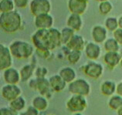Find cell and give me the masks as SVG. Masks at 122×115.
<instances>
[{
	"label": "cell",
	"mask_w": 122,
	"mask_h": 115,
	"mask_svg": "<svg viewBox=\"0 0 122 115\" xmlns=\"http://www.w3.org/2000/svg\"><path fill=\"white\" fill-rule=\"evenodd\" d=\"M31 39L36 50L52 51L63 45L60 31L53 27L49 30H37Z\"/></svg>",
	"instance_id": "6da1fadb"
},
{
	"label": "cell",
	"mask_w": 122,
	"mask_h": 115,
	"mask_svg": "<svg viewBox=\"0 0 122 115\" xmlns=\"http://www.w3.org/2000/svg\"><path fill=\"white\" fill-rule=\"evenodd\" d=\"M22 24V16L16 10L0 14V28L5 33H16L21 29Z\"/></svg>",
	"instance_id": "7a4b0ae2"
},
{
	"label": "cell",
	"mask_w": 122,
	"mask_h": 115,
	"mask_svg": "<svg viewBox=\"0 0 122 115\" xmlns=\"http://www.w3.org/2000/svg\"><path fill=\"white\" fill-rule=\"evenodd\" d=\"M9 47L12 56L18 60L30 58L33 56L36 49L33 44L23 40H15Z\"/></svg>",
	"instance_id": "3957f363"
},
{
	"label": "cell",
	"mask_w": 122,
	"mask_h": 115,
	"mask_svg": "<svg viewBox=\"0 0 122 115\" xmlns=\"http://www.w3.org/2000/svg\"><path fill=\"white\" fill-rule=\"evenodd\" d=\"M28 85L31 90L38 91L40 95L50 99L53 96V91L50 87L49 80L46 78H32L28 82Z\"/></svg>",
	"instance_id": "277c9868"
},
{
	"label": "cell",
	"mask_w": 122,
	"mask_h": 115,
	"mask_svg": "<svg viewBox=\"0 0 122 115\" xmlns=\"http://www.w3.org/2000/svg\"><path fill=\"white\" fill-rule=\"evenodd\" d=\"M67 88L72 95H81L83 97L88 96L91 90L90 83L82 78L76 79L68 84Z\"/></svg>",
	"instance_id": "5b68a950"
},
{
	"label": "cell",
	"mask_w": 122,
	"mask_h": 115,
	"mask_svg": "<svg viewBox=\"0 0 122 115\" xmlns=\"http://www.w3.org/2000/svg\"><path fill=\"white\" fill-rule=\"evenodd\" d=\"M87 102L85 97L81 95H72L66 102V107L70 113H81L86 110Z\"/></svg>",
	"instance_id": "8992f818"
},
{
	"label": "cell",
	"mask_w": 122,
	"mask_h": 115,
	"mask_svg": "<svg viewBox=\"0 0 122 115\" xmlns=\"http://www.w3.org/2000/svg\"><path fill=\"white\" fill-rule=\"evenodd\" d=\"M81 71L83 73V74L88 77L97 80L101 77L104 73V66L101 63L91 60L81 66Z\"/></svg>",
	"instance_id": "52a82bcc"
},
{
	"label": "cell",
	"mask_w": 122,
	"mask_h": 115,
	"mask_svg": "<svg viewBox=\"0 0 122 115\" xmlns=\"http://www.w3.org/2000/svg\"><path fill=\"white\" fill-rule=\"evenodd\" d=\"M51 2L50 0H32L30 3V9L34 16L45 13H50L51 11Z\"/></svg>",
	"instance_id": "ba28073f"
},
{
	"label": "cell",
	"mask_w": 122,
	"mask_h": 115,
	"mask_svg": "<svg viewBox=\"0 0 122 115\" xmlns=\"http://www.w3.org/2000/svg\"><path fill=\"white\" fill-rule=\"evenodd\" d=\"M22 94V90L17 84H5L1 88V95L6 101L11 102Z\"/></svg>",
	"instance_id": "9c48e42d"
},
{
	"label": "cell",
	"mask_w": 122,
	"mask_h": 115,
	"mask_svg": "<svg viewBox=\"0 0 122 115\" xmlns=\"http://www.w3.org/2000/svg\"><path fill=\"white\" fill-rule=\"evenodd\" d=\"M12 55L9 47L4 44H0V70L4 71L5 70L12 67Z\"/></svg>",
	"instance_id": "30bf717a"
},
{
	"label": "cell",
	"mask_w": 122,
	"mask_h": 115,
	"mask_svg": "<svg viewBox=\"0 0 122 115\" xmlns=\"http://www.w3.org/2000/svg\"><path fill=\"white\" fill-rule=\"evenodd\" d=\"M53 17L50 13L39 15L35 16L34 19V24L38 30H49L53 28Z\"/></svg>",
	"instance_id": "8fae6325"
},
{
	"label": "cell",
	"mask_w": 122,
	"mask_h": 115,
	"mask_svg": "<svg viewBox=\"0 0 122 115\" xmlns=\"http://www.w3.org/2000/svg\"><path fill=\"white\" fill-rule=\"evenodd\" d=\"M88 6V0H68L67 7L70 13L83 15Z\"/></svg>",
	"instance_id": "7c38bea8"
},
{
	"label": "cell",
	"mask_w": 122,
	"mask_h": 115,
	"mask_svg": "<svg viewBox=\"0 0 122 115\" xmlns=\"http://www.w3.org/2000/svg\"><path fill=\"white\" fill-rule=\"evenodd\" d=\"M83 51L86 56L90 60H94V61L99 59L101 54V48L100 45L94 42L86 43Z\"/></svg>",
	"instance_id": "4fadbf2b"
},
{
	"label": "cell",
	"mask_w": 122,
	"mask_h": 115,
	"mask_svg": "<svg viewBox=\"0 0 122 115\" xmlns=\"http://www.w3.org/2000/svg\"><path fill=\"white\" fill-rule=\"evenodd\" d=\"M91 36L94 43H104L107 39V30L101 25H94L91 30Z\"/></svg>",
	"instance_id": "5bb4252c"
},
{
	"label": "cell",
	"mask_w": 122,
	"mask_h": 115,
	"mask_svg": "<svg viewBox=\"0 0 122 115\" xmlns=\"http://www.w3.org/2000/svg\"><path fill=\"white\" fill-rule=\"evenodd\" d=\"M3 80L6 84H18L21 81L20 71L14 67H10L3 71Z\"/></svg>",
	"instance_id": "9a60e30c"
},
{
	"label": "cell",
	"mask_w": 122,
	"mask_h": 115,
	"mask_svg": "<svg viewBox=\"0 0 122 115\" xmlns=\"http://www.w3.org/2000/svg\"><path fill=\"white\" fill-rule=\"evenodd\" d=\"M121 56L119 52H106L103 56V60L107 67L112 70L119 65Z\"/></svg>",
	"instance_id": "2e32d148"
},
{
	"label": "cell",
	"mask_w": 122,
	"mask_h": 115,
	"mask_svg": "<svg viewBox=\"0 0 122 115\" xmlns=\"http://www.w3.org/2000/svg\"><path fill=\"white\" fill-rule=\"evenodd\" d=\"M86 46V42L83 37L79 34H74L71 40H70L68 43L66 44V46L70 50H77L82 51L84 50V48Z\"/></svg>",
	"instance_id": "e0dca14e"
},
{
	"label": "cell",
	"mask_w": 122,
	"mask_h": 115,
	"mask_svg": "<svg viewBox=\"0 0 122 115\" xmlns=\"http://www.w3.org/2000/svg\"><path fill=\"white\" fill-rule=\"evenodd\" d=\"M50 87L54 93H60L65 90L67 84L59 74H54L49 78Z\"/></svg>",
	"instance_id": "ac0fdd59"
},
{
	"label": "cell",
	"mask_w": 122,
	"mask_h": 115,
	"mask_svg": "<svg viewBox=\"0 0 122 115\" xmlns=\"http://www.w3.org/2000/svg\"><path fill=\"white\" fill-rule=\"evenodd\" d=\"M117 90V84L111 80L103 81L100 86V91L101 94L106 97H111L114 95Z\"/></svg>",
	"instance_id": "d6986e66"
},
{
	"label": "cell",
	"mask_w": 122,
	"mask_h": 115,
	"mask_svg": "<svg viewBox=\"0 0 122 115\" xmlns=\"http://www.w3.org/2000/svg\"><path fill=\"white\" fill-rule=\"evenodd\" d=\"M36 63H31L24 65L20 69V76L22 82H29L32 79V76L34 75L35 70H36Z\"/></svg>",
	"instance_id": "ffe728a7"
},
{
	"label": "cell",
	"mask_w": 122,
	"mask_h": 115,
	"mask_svg": "<svg viewBox=\"0 0 122 115\" xmlns=\"http://www.w3.org/2000/svg\"><path fill=\"white\" fill-rule=\"evenodd\" d=\"M66 25L75 32L80 31L83 26V20L81 15L70 13V15L67 17Z\"/></svg>",
	"instance_id": "44dd1931"
},
{
	"label": "cell",
	"mask_w": 122,
	"mask_h": 115,
	"mask_svg": "<svg viewBox=\"0 0 122 115\" xmlns=\"http://www.w3.org/2000/svg\"><path fill=\"white\" fill-rule=\"evenodd\" d=\"M58 74L62 77V79L67 84H70V83L76 79V71L72 67H70V66H64V67H62L60 70Z\"/></svg>",
	"instance_id": "7402d4cb"
},
{
	"label": "cell",
	"mask_w": 122,
	"mask_h": 115,
	"mask_svg": "<svg viewBox=\"0 0 122 115\" xmlns=\"http://www.w3.org/2000/svg\"><path fill=\"white\" fill-rule=\"evenodd\" d=\"M48 99L43 97L42 95L36 96L32 100V106L39 111V112H43L45 111L48 108Z\"/></svg>",
	"instance_id": "603a6c76"
},
{
	"label": "cell",
	"mask_w": 122,
	"mask_h": 115,
	"mask_svg": "<svg viewBox=\"0 0 122 115\" xmlns=\"http://www.w3.org/2000/svg\"><path fill=\"white\" fill-rule=\"evenodd\" d=\"M9 107L13 111L20 113L25 107V98L22 97V96H20V97H17L16 99H15V100H13L12 101L9 102Z\"/></svg>",
	"instance_id": "cb8c5ba5"
},
{
	"label": "cell",
	"mask_w": 122,
	"mask_h": 115,
	"mask_svg": "<svg viewBox=\"0 0 122 115\" xmlns=\"http://www.w3.org/2000/svg\"><path fill=\"white\" fill-rule=\"evenodd\" d=\"M120 46L114 37L107 38L104 43V49L106 52H119Z\"/></svg>",
	"instance_id": "d4e9b609"
},
{
	"label": "cell",
	"mask_w": 122,
	"mask_h": 115,
	"mask_svg": "<svg viewBox=\"0 0 122 115\" xmlns=\"http://www.w3.org/2000/svg\"><path fill=\"white\" fill-rule=\"evenodd\" d=\"M107 105L111 110H118L122 107V97L118 94L111 96L107 101Z\"/></svg>",
	"instance_id": "484cf974"
},
{
	"label": "cell",
	"mask_w": 122,
	"mask_h": 115,
	"mask_svg": "<svg viewBox=\"0 0 122 115\" xmlns=\"http://www.w3.org/2000/svg\"><path fill=\"white\" fill-rule=\"evenodd\" d=\"M61 33V40H62V44L63 45H66L68 43L69 41L71 40V38L74 36L75 31L73 30L70 27L66 26L63 28L60 31Z\"/></svg>",
	"instance_id": "4316f807"
},
{
	"label": "cell",
	"mask_w": 122,
	"mask_h": 115,
	"mask_svg": "<svg viewBox=\"0 0 122 115\" xmlns=\"http://www.w3.org/2000/svg\"><path fill=\"white\" fill-rule=\"evenodd\" d=\"M104 26L107 31H115L117 29H118V19L114 16L106 18V20H104Z\"/></svg>",
	"instance_id": "83f0119b"
},
{
	"label": "cell",
	"mask_w": 122,
	"mask_h": 115,
	"mask_svg": "<svg viewBox=\"0 0 122 115\" xmlns=\"http://www.w3.org/2000/svg\"><path fill=\"white\" fill-rule=\"evenodd\" d=\"M15 3L13 0H0V12L1 13L14 11Z\"/></svg>",
	"instance_id": "f1b7e54d"
},
{
	"label": "cell",
	"mask_w": 122,
	"mask_h": 115,
	"mask_svg": "<svg viewBox=\"0 0 122 115\" xmlns=\"http://www.w3.org/2000/svg\"><path fill=\"white\" fill-rule=\"evenodd\" d=\"M82 52L77 50H70L66 55V60L70 64H76L81 58Z\"/></svg>",
	"instance_id": "f546056e"
},
{
	"label": "cell",
	"mask_w": 122,
	"mask_h": 115,
	"mask_svg": "<svg viewBox=\"0 0 122 115\" xmlns=\"http://www.w3.org/2000/svg\"><path fill=\"white\" fill-rule=\"evenodd\" d=\"M112 9H113V5H112V3L109 1V0L108 1L99 2L98 10L101 15H106L109 14L111 12Z\"/></svg>",
	"instance_id": "4dcf8cb0"
},
{
	"label": "cell",
	"mask_w": 122,
	"mask_h": 115,
	"mask_svg": "<svg viewBox=\"0 0 122 115\" xmlns=\"http://www.w3.org/2000/svg\"><path fill=\"white\" fill-rule=\"evenodd\" d=\"M48 73V70L45 66H37L35 70L34 75L37 78H46Z\"/></svg>",
	"instance_id": "1f68e13d"
},
{
	"label": "cell",
	"mask_w": 122,
	"mask_h": 115,
	"mask_svg": "<svg viewBox=\"0 0 122 115\" xmlns=\"http://www.w3.org/2000/svg\"><path fill=\"white\" fill-rule=\"evenodd\" d=\"M36 53L37 54L38 56H40L42 59L48 60L52 55L51 51L50 50H36Z\"/></svg>",
	"instance_id": "d6a6232c"
},
{
	"label": "cell",
	"mask_w": 122,
	"mask_h": 115,
	"mask_svg": "<svg viewBox=\"0 0 122 115\" xmlns=\"http://www.w3.org/2000/svg\"><path fill=\"white\" fill-rule=\"evenodd\" d=\"M20 115H40V112L33 106H29L24 112H20Z\"/></svg>",
	"instance_id": "836d02e7"
},
{
	"label": "cell",
	"mask_w": 122,
	"mask_h": 115,
	"mask_svg": "<svg viewBox=\"0 0 122 115\" xmlns=\"http://www.w3.org/2000/svg\"><path fill=\"white\" fill-rule=\"evenodd\" d=\"M113 37L121 46H122V29L118 28L115 31H114Z\"/></svg>",
	"instance_id": "e575fe53"
},
{
	"label": "cell",
	"mask_w": 122,
	"mask_h": 115,
	"mask_svg": "<svg viewBox=\"0 0 122 115\" xmlns=\"http://www.w3.org/2000/svg\"><path fill=\"white\" fill-rule=\"evenodd\" d=\"M15 7L20 8V9H23L25 8L28 5L29 0H13Z\"/></svg>",
	"instance_id": "d590c367"
},
{
	"label": "cell",
	"mask_w": 122,
	"mask_h": 115,
	"mask_svg": "<svg viewBox=\"0 0 122 115\" xmlns=\"http://www.w3.org/2000/svg\"><path fill=\"white\" fill-rule=\"evenodd\" d=\"M0 115H12V110L10 107H2L0 108Z\"/></svg>",
	"instance_id": "8d00e7d4"
},
{
	"label": "cell",
	"mask_w": 122,
	"mask_h": 115,
	"mask_svg": "<svg viewBox=\"0 0 122 115\" xmlns=\"http://www.w3.org/2000/svg\"><path fill=\"white\" fill-rule=\"evenodd\" d=\"M116 94L120 95L122 97V80L118 83L117 84V90H116Z\"/></svg>",
	"instance_id": "74e56055"
},
{
	"label": "cell",
	"mask_w": 122,
	"mask_h": 115,
	"mask_svg": "<svg viewBox=\"0 0 122 115\" xmlns=\"http://www.w3.org/2000/svg\"><path fill=\"white\" fill-rule=\"evenodd\" d=\"M117 19H118V28L122 29V15H121V16Z\"/></svg>",
	"instance_id": "f35d334b"
},
{
	"label": "cell",
	"mask_w": 122,
	"mask_h": 115,
	"mask_svg": "<svg viewBox=\"0 0 122 115\" xmlns=\"http://www.w3.org/2000/svg\"><path fill=\"white\" fill-rule=\"evenodd\" d=\"M117 115H122V107L118 110H117Z\"/></svg>",
	"instance_id": "ab89813d"
},
{
	"label": "cell",
	"mask_w": 122,
	"mask_h": 115,
	"mask_svg": "<svg viewBox=\"0 0 122 115\" xmlns=\"http://www.w3.org/2000/svg\"><path fill=\"white\" fill-rule=\"evenodd\" d=\"M12 115H20V113H19V112H15V111L12 110Z\"/></svg>",
	"instance_id": "60d3db41"
},
{
	"label": "cell",
	"mask_w": 122,
	"mask_h": 115,
	"mask_svg": "<svg viewBox=\"0 0 122 115\" xmlns=\"http://www.w3.org/2000/svg\"><path fill=\"white\" fill-rule=\"evenodd\" d=\"M119 65H120V66H121V69H122V56H121V61H120Z\"/></svg>",
	"instance_id": "b9f144b4"
},
{
	"label": "cell",
	"mask_w": 122,
	"mask_h": 115,
	"mask_svg": "<svg viewBox=\"0 0 122 115\" xmlns=\"http://www.w3.org/2000/svg\"><path fill=\"white\" fill-rule=\"evenodd\" d=\"M96 1H97L99 2H105V1H108V0H96Z\"/></svg>",
	"instance_id": "7bdbcfd3"
},
{
	"label": "cell",
	"mask_w": 122,
	"mask_h": 115,
	"mask_svg": "<svg viewBox=\"0 0 122 115\" xmlns=\"http://www.w3.org/2000/svg\"><path fill=\"white\" fill-rule=\"evenodd\" d=\"M73 115H83L81 113H76V114H73Z\"/></svg>",
	"instance_id": "ee69618b"
}]
</instances>
